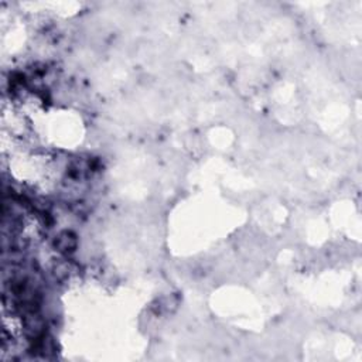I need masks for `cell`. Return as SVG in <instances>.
<instances>
[{"mask_svg":"<svg viewBox=\"0 0 362 362\" xmlns=\"http://www.w3.org/2000/svg\"><path fill=\"white\" fill-rule=\"evenodd\" d=\"M77 245V239L74 235H71L68 232H64L61 234L58 238L55 239V246L58 247L60 250L62 252H68V250H72L74 247Z\"/></svg>","mask_w":362,"mask_h":362,"instance_id":"obj_1","label":"cell"}]
</instances>
